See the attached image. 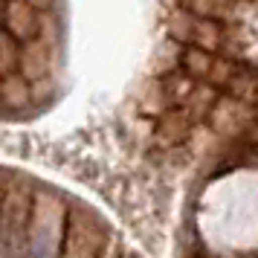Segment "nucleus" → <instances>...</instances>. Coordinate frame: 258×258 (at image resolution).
Segmentation results:
<instances>
[{"mask_svg": "<svg viewBox=\"0 0 258 258\" xmlns=\"http://www.w3.org/2000/svg\"><path fill=\"white\" fill-rule=\"evenodd\" d=\"M206 119L226 140H246L252 134V128L258 125V110L252 105L241 102V99H235V96L221 93Z\"/></svg>", "mask_w": 258, "mask_h": 258, "instance_id": "obj_4", "label": "nucleus"}, {"mask_svg": "<svg viewBox=\"0 0 258 258\" xmlns=\"http://www.w3.org/2000/svg\"><path fill=\"white\" fill-rule=\"evenodd\" d=\"M174 18L168 21V32L180 47H195L203 52H221L226 49V24L209 21V18H198V15L186 12L183 6L171 9Z\"/></svg>", "mask_w": 258, "mask_h": 258, "instance_id": "obj_3", "label": "nucleus"}, {"mask_svg": "<svg viewBox=\"0 0 258 258\" xmlns=\"http://www.w3.org/2000/svg\"><path fill=\"white\" fill-rule=\"evenodd\" d=\"M64 232H67L64 200L52 188H38L32 200L26 258H58L64 246Z\"/></svg>", "mask_w": 258, "mask_h": 258, "instance_id": "obj_2", "label": "nucleus"}, {"mask_svg": "<svg viewBox=\"0 0 258 258\" xmlns=\"http://www.w3.org/2000/svg\"><path fill=\"white\" fill-rule=\"evenodd\" d=\"M49 73H52V41L49 35L44 32L41 38L35 41H29L21 47V64H18V76L26 79V82L32 84H41L44 79H49Z\"/></svg>", "mask_w": 258, "mask_h": 258, "instance_id": "obj_7", "label": "nucleus"}, {"mask_svg": "<svg viewBox=\"0 0 258 258\" xmlns=\"http://www.w3.org/2000/svg\"><path fill=\"white\" fill-rule=\"evenodd\" d=\"M44 6H35V3H6V24H3V32L9 35L24 47L29 41L44 35Z\"/></svg>", "mask_w": 258, "mask_h": 258, "instance_id": "obj_6", "label": "nucleus"}, {"mask_svg": "<svg viewBox=\"0 0 258 258\" xmlns=\"http://www.w3.org/2000/svg\"><path fill=\"white\" fill-rule=\"evenodd\" d=\"M3 24H6V3H0V29H3Z\"/></svg>", "mask_w": 258, "mask_h": 258, "instance_id": "obj_11", "label": "nucleus"}, {"mask_svg": "<svg viewBox=\"0 0 258 258\" xmlns=\"http://www.w3.org/2000/svg\"><path fill=\"white\" fill-rule=\"evenodd\" d=\"M99 258H122V255H119V246L110 244V246H105V249H102V255H99Z\"/></svg>", "mask_w": 258, "mask_h": 258, "instance_id": "obj_10", "label": "nucleus"}, {"mask_svg": "<svg viewBox=\"0 0 258 258\" xmlns=\"http://www.w3.org/2000/svg\"><path fill=\"white\" fill-rule=\"evenodd\" d=\"M99 221L90 215H70L67 232H64V246L58 258H99L102 255V238L105 232H96Z\"/></svg>", "mask_w": 258, "mask_h": 258, "instance_id": "obj_5", "label": "nucleus"}, {"mask_svg": "<svg viewBox=\"0 0 258 258\" xmlns=\"http://www.w3.org/2000/svg\"><path fill=\"white\" fill-rule=\"evenodd\" d=\"M0 96H3V79H0Z\"/></svg>", "mask_w": 258, "mask_h": 258, "instance_id": "obj_12", "label": "nucleus"}, {"mask_svg": "<svg viewBox=\"0 0 258 258\" xmlns=\"http://www.w3.org/2000/svg\"><path fill=\"white\" fill-rule=\"evenodd\" d=\"M18 64H21V44L0 29V79L18 76Z\"/></svg>", "mask_w": 258, "mask_h": 258, "instance_id": "obj_9", "label": "nucleus"}, {"mask_svg": "<svg viewBox=\"0 0 258 258\" xmlns=\"http://www.w3.org/2000/svg\"><path fill=\"white\" fill-rule=\"evenodd\" d=\"M32 102V84L21 79V76H9L3 79V96H0V107L3 110H24Z\"/></svg>", "mask_w": 258, "mask_h": 258, "instance_id": "obj_8", "label": "nucleus"}, {"mask_svg": "<svg viewBox=\"0 0 258 258\" xmlns=\"http://www.w3.org/2000/svg\"><path fill=\"white\" fill-rule=\"evenodd\" d=\"M0 183H3V180H0ZM0 188H3V186H0Z\"/></svg>", "mask_w": 258, "mask_h": 258, "instance_id": "obj_13", "label": "nucleus"}, {"mask_svg": "<svg viewBox=\"0 0 258 258\" xmlns=\"http://www.w3.org/2000/svg\"><path fill=\"white\" fill-rule=\"evenodd\" d=\"M32 200L35 195L24 177H12L0 188V258H26Z\"/></svg>", "mask_w": 258, "mask_h": 258, "instance_id": "obj_1", "label": "nucleus"}]
</instances>
